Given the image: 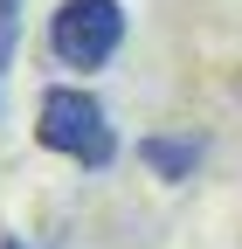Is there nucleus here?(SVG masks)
I'll use <instances>...</instances> for the list:
<instances>
[{"instance_id": "f257e3e1", "label": "nucleus", "mask_w": 242, "mask_h": 249, "mask_svg": "<svg viewBox=\"0 0 242 249\" xmlns=\"http://www.w3.org/2000/svg\"><path fill=\"white\" fill-rule=\"evenodd\" d=\"M35 145L42 152H55V160H69V166H83V173H104L111 160H118V124H111V111H104V97L90 83H42V97H35Z\"/></svg>"}, {"instance_id": "f03ea898", "label": "nucleus", "mask_w": 242, "mask_h": 249, "mask_svg": "<svg viewBox=\"0 0 242 249\" xmlns=\"http://www.w3.org/2000/svg\"><path fill=\"white\" fill-rule=\"evenodd\" d=\"M125 35H132L125 0H55V14H49V55H55V70H69L76 83L111 70L118 49H125Z\"/></svg>"}, {"instance_id": "7ed1b4c3", "label": "nucleus", "mask_w": 242, "mask_h": 249, "mask_svg": "<svg viewBox=\"0 0 242 249\" xmlns=\"http://www.w3.org/2000/svg\"><path fill=\"white\" fill-rule=\"evenodd\" d=\"M201 160H207V139L201 132H145L138 139V166L153 180H166V187H187L201 173Z\"/></svg>"}, {"instance_id": "20e7f679", "label": "nucleus", "mask_w": 242, "mask_h": 249, "mask_svg": "<svg viewBox=\"0 0 242 249\" xmlns=\"http://www.w3.org/2000/svg\"><path fill=\"white\" fill-rule=\"evenodd\" d=\"M21 21H28V0H0V83L14 70V49H21Z\"/></svg>"}, {"instance_id": "39448f33", "label": "nucleus", "mask_w": 242, "mask_h": 249, "mask_svg": "<svg viewBox=\"0 0 242 249\" xmlns=\"http://www.w3.org/2000/svg\"><path fill=\"white\" fill-rule=\"evenodd\" d=\"M0 249H35V242H21V235H0Z\"/></svg>"}, {"instance_id": "423d86ee", "label": "nucleus", "mask_w": 242, "mask_h": 249, "mask_svg": "<svg viewBox=\"0 0 242 249\" xmlns=\"http://www.w3.org/2000/svg\"><path fill=\"white\" fill-rule=\"evenodd\" d=\"M235 104H242V70H235Z\"/></svg>"}]
</instances>
